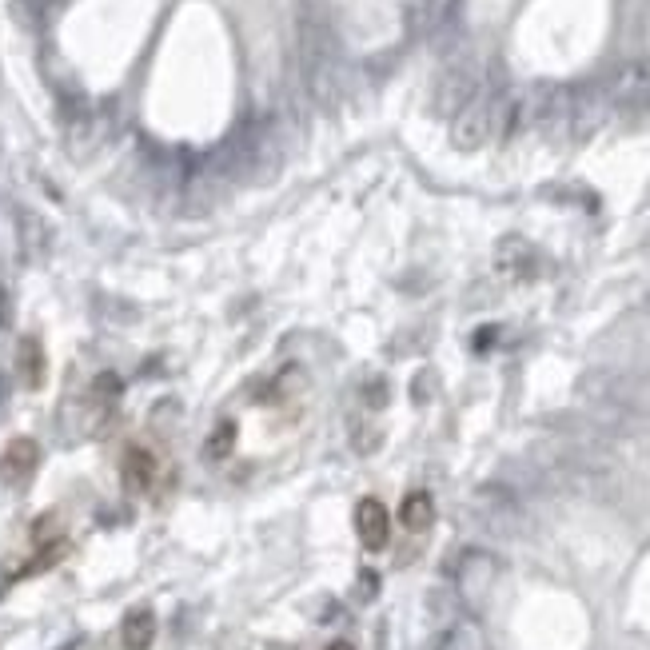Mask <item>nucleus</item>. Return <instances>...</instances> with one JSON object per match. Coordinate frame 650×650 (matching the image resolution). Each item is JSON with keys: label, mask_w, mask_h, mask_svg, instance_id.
<instances>
[{"label": "nucleus", "mask_w": 650, "mask_h": 650, "mask_svg": "<svg viewBox=\"0 0 650 650\" xmlns=\"http://www.w3.org/2000/svg\"><path fill=\"white\" fill-rule=\"evenodd\" d=\"M471 511H475V519H479V523H483L491 535H503V539L519 535V531H523V523H527L523 499H519V495L507 487V483H499V479L475 491Z\"/></svg>", "instance_id": "nucleus-2"}, {"label": "nucleus", "mask_w": 650, "mask_h": 650, "mask_svg": "<svg viewBox=\"0 0 650 650\" xmlns=\"http://www.w3.org/2000/svg\"><path fill=\"white\" fill-rule=\"evenodd\" d=\"M399 523H403L411 535L431 531V523H435V499H431L427 491H411V495L399 503Z\"/></svg>", "instance_id": "nucleus-10"}, {"label": "nucleus", "mask_w": 650, "mask_h": 650, "mask_svg": "<svg viewBox=\"0 0 650 650\" xmlns=\"http://www.w3.org/2000/svg\"><path fill=\"white\" fill-rule=\"evenodd\" d=\"M36 463H40L36 443H32V439H12V443L4 447V455H0V479H4V483H24V479L36 471Z\"/></svg>", "instance_id": "nucleus-7"}, {"label": "nucleus", "mask_w": 650, "mask_h": 650, "mask_svg": "<svg viewBox=\"0 0 650 650\" xmlns=\"http://www.w3.org/2000/svg\"><path fill=\"white\" fill-rule=\"evenodd\" d=\"M327 650H355V647H351L347 639H335V643H331V647H327Z\"/></svg>", "instance_id": "nucleus-18"}, {"label": "nucleus", "mask_w": 650, "mask_h": 650, "mask_svg": "<svg viewBox=\"0 0 650 650\" xmlns=\"http://www.w3.org/2000/svg\"><path fill=\"white\" fill-rule=\"evenodd\" d=\"M296 52L308 96L331 112L339 104V40L316 0H296Z\"/></svg>", "instance_id": "nucleus-1"}, {"label": "nucleus", "mask_w": 650, "mask_h": 650, "mask_svg": "<svg viewBox=\"0 0 650 650\" xmlns=\"http://www.w3.org/2000/svg\"><path fill=\"white\" fill-rule=\"evenodd\" d=\"M499 124H503V100L491 92H479L467 108H459L451 116V140H455V148L475 152L499 132Z\"/></svg>", "instance_id": "nucleus-3"}, {"label": "nucleus", "mask_w": 650, "mask_h": 650, "mask_svg": "<svg viewBox=\"0 0 650 650\" xmlns=\"http://www.w3.org/2000/svg\"><path fill=\"white\" fill-rule=\"evenodd\" d=\"M0 324H8V296H4V288H0Z\"/></svg>", "instance_id": "nucleus-17"}, {"label": "nucleus", "mask_w": 650, "mask_h": 650, "mask_svg": "<svg viewBox=\"0 0 650 650\" xmlns=\"http://www.w3.org/2000/svg\"><path fill=\"white\" fill-rule=\"evenodd\" d=\"M379 427H371V423H351V447L359 451V455H371V451H379Z\"/></svg>", "instance_id": "nucleus-15"}, {"label": "nucleus", "mask_w": 650, "mask_h": 650, "mask_svg": "<svg viewBox=\"0 0 650 650\" xmlns=\"http://www.w3.org/2000/svg\"><path fill=\"white\" fill-rule=\"evenodd\" d=\"M152 639H156V615L148 607L128 611L124 623H120V643H124V650H148Z\"/></svg>", "instance_id": "nucleus-9"}, {"label": "nucleus", "mask_w": 650, "mask_h": 650, "mask_svg": "<svg viewBox=\"0 0 650 650\" xmlns=\"http://www.w3.org/2000/svg\"><path fill=\"white\" fill-rule=\"evenodd\" d=\"M431 650H487V643H483L479 627H471V623H451V627L439 631V639H435V647Z\"/></svg>", "instance_id": "nucleus-12"}, {"label": "nucleus", "mask_w": 650, "mask_h": 650, "mask_svg": "<svg viewBox=\"0 0 650 650\" xmlns=\"http://www.w3.org/2000/svg\"><path fill=\"white\" fill-rule=\"evenodd\" d=\"M499 571H503V567H499V559H495L491 551H483V547L463 551V559H459V567H455V595H459V603L471 607V611H479V607L495 595Z\"/></svg>", "instance_id": "nucleus-4"}, {"label": "nucleus", "mask_w": 650, "mask_h": 650, "mask_svg": "<svg viewBox=\"0 0 650 650\" xmlns=\"http://www.w3.org/2000/svg\"><path fill=\"white\" fill-rule=\"evenodd\" d=\"M120 475H124V487L132 495H144L156 483V455L148 447H128L120 459Z\"/></svg>", "instance_id": "nucleus-8"}, {"label": "nucleus", "mask_w": 650, "mask_h": 650, "mask_svg": "<svg viewBox=\"0 0 650 650\" xmlns=\"http://www.w3.org/2000/svg\"><path fill=\"white\" fill-rule=\"evenodd\" d=\"M16 363H20V371H24V387H40V383H44V351H40V343H36L32 335L20 339Z\"/></svg>", "instance_id": "nucleus-13"}, {"label": "nucleus", "mask_w": 650, "mask_h": 650, "mask_svg": "<svg viewBox=\"0 0 650 650\" xmlns=\"http://www.w3.org/2000/svg\"><path fill=\"white\" fill-rule=\"evenodd\" d=\"M431 391H435V371H419V379L411 383V399L415 403H427Z\"/></svg>", "instance_id": "nucleus-16"}, {"label": "nucleus", "mask_w": 650, "mask_h": 650, "mask_svg": "<svg viewBox=\"0 0 650 650\" xmlns=\"http://www.w3.org/2000/svg\"><path fill=\"white\" fill-rule=\"evenodd\" d=\"M475 96H479V76H475L471 68H451V72L439 80V88H435V112L455 116V112L467 108Z\"/></svg>", "instance_id": "nucleus-5"}, {"label": "nucleus", "mask_w": 650, "mask_h": 650, "mask_svg": "<svg viewBox=\"0 0 650 650\" xmlns=\"http://www.w3.org/2000/svg\"><path fill=\"white\" fill-rule=\"evenodd\" d=\"M495 264H499V272H507V276H527L531 272V264H535V252H531V244L527 240H519V236H507L503 244H499V252H495Z\"/></svg>", "instance_id": "nucleus-11"}, {"label": "nucleus", "mask_w": 650, "mask_h": 650, "mask_svg": "<svg viewBox=\"0 0 650 650\" xmlns=\"http://www.w3.org/2000/svg\"><path fill=\"white\" fill-rule=\"evenodd\" d=\"M232 447H236V423L232 419H224L212 435H208V443H204V459H212V463H220V459H228L232 455Z\"/></svg>", "instance_id": "nucleus-14"}, {"label": "nucleus", "mask_w": 650, "mask_h": 650, "mask_svg": "<svg viewBox=\"0 0 650 650\" xmlns=\"http://www.w3.org/2000/svg\"><path fill=\"white\" fill-rule=\"evenodd\" d=\"M355 531H359V543L367 551H383L387 539H391V515H387V507L379 499H371V495L359 499V507H355Z\"/></svg>", "instance_id": "nucleus-6"}]
</instances>
